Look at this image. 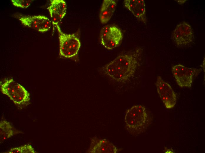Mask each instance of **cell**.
<instances>
[{
	"label": "cell",
	"instance_id": "e0dca14e",
	"mask_svg": "<svg viewBox=\"0 0 205 153\" xmlns=\"http://www.w3.org/2000/svg\"><path fill=\"white\" fill-rule=\"evenodd\" d=\"M165 153H173V151L171 150V149H166Z\"/></svg>",
	"mask_w": 205,
	"mask_h": 153
},
{
	"label": "cell",
	"instance_id": "9a60e30c",
	"mask_svg": "<svg viewBox=\"0 0 205 153\" xmlns=\"http://www.w3.org/2000/svg\"><path fill=\"white\" fill-rule=\"evenodd\" d=\"M36 152L32 146L26 144L18 147L12 148L4 153H35Z\"/></svg>",
	"mask_w": 205,
	"mask_h": 153
},
{
	"label": "cell",
	"instance_id": "8992f818",
	"mask_svg": "<svg viewBox=\"0 0 205 153\" xmlns=\"http://www.w3.org/2000/svg\"><path fill=\"white\" fill-rule=\"evenodd\" d=\"M100 37L102 45L106 49L111 50L119 45L123 35L121 30L117 26L108 25L101 29Z\"/></svg>",
	"mask_w": 205,
	"mask_h": 153
},
{
	"label": "cell",
	"instance_id": "5b68a950",
	"mask_svg": "<svg viewBox=\"0 0 205 153\" xmlns=\"http://www.w3.org/2000/svg\"><path fill=\"white\" fill-rule=\"evenodd\" d=\"M201 71V69L189 68L180 64L174 65L172 68L176 82L181 87H190L194 79Z\"/></svg>",
	"mask_w": 205,
	"mask_h": 153
},
{
	"label": "cell",
	"instance_id": "7a4b0ae2",
	"mask_svg": "<svg viewBox=\"0 0 205 153\" xmlns=\"http://www.w3.org/2000/svg\"><path fill=\"white\" fill-rule=\"evenodd\" d=\"M0 89L3 94L8 96L21 109L30 103L29 93L23 86L12 79H5L1 81Z\"/></svg>",
	"mask_w": 205,
	"mask_h": 153
},
{
	"label": "cell",
	"instance_id": "277c9868",
	"mask_svg": "<svg viewBox=\"0 0 205 153\" xmlns=\"http://www.w3.org/2000/svg\"><path fill=\"white\" fill-rule=\"evenodd\" d=\"M56 27L59 34V56L61 57L71 59L76 57L81 46L79 38L75 34L63 33L59 25Z\"/></svg>",
	"mask_w": 205,
	"mask_h": 153
},
{
	"label": "cell",
	"instance_id": "9c48e42d",
	"mask_svg": "<svg viewBox=\"0 0 205 153\" xmlns=\"http://www.w3.org/2000/svg\"><path fill=\"white\" fill-rule=\"evenodd\" d=\"M18 19L23 25L41 32L49 30L52 25L50 20L43 15H21Z\"/></svg>",
	"mask_w": 205,
	"mask_h": 153
},
{
	"label": "cell",
	"instance_id": "ba28073f",
	"mask_svg": "<svg viewBox=\"0 0 205 153\" xmlns=\"http://www.w3.org/2000/svg\"><path fill=\"white\" fill-rule=\"evenodd\" d=\"M158 93L166 108L171 109L175 106L176 97L171 86L160 76L157 77L156 83Z\"/></svg>",
	"mask_w": 205,
	"mask_h": 153
},
{
	"label": "cell",
	"instance_id": "2e32d148",
	"mask_svg": "<svg viewBox=\"0 0 205 153\" xmlns=\"http://www.w3.org/2000/svg\"><path fill=\"white\" fill-rule=\"evenodd\" d=\"M12 4L15 6L26 9L30 5L32 1L30 0H12Z\"/></svg>",
	"mask_w": 205,
	"mask_h": 153
},
{
	"label": "cell",
	"instance_id": "7c38bea8",
	"mask_svg": "<svg viewBox=\"0 0 205 153\" xmlns=\"http://www.w3.org/2000/svg\"><path fill=\"white\" fill-rule=\"evenodd\" d=\"M125 7L139 21L146 24L147 22L146 6L144 0H124Z\"/></svg>",
	"mask_w": 205,
	"mask_h": 153
},
{
	"label": "cell",
	"instance_id": "8fae6325",
	"mask_svg": "<svg viewBox=\"0 0 205 153\" xmlns=\"http://www.w3.org/2000/svg\"><path fill=\"white\" fill-rule=\"evenodd\" d=\"M48 9L52 24L56 26L66 14V2L62 0H52Z\"/></svg>",
	"mask_w": 205,
	"mask_h": 153
},
{
	"label": "cell",
	"instance_id": "5bb4252c",
	"mask_svg": "<svg viewBox=\"0 0 205 153\" xmlns=\"http://www.w3.org/2000/svg\"><path fill=\"white\" fill-rule=\"evenodd\" d=\"M16 130L13 127L9 122L5 120H2L0 122V142L13 136L14 135L20 133Z\"/></svg>",
	"mask_w": 205,
	"mask_h": 153
},
{
	"label": "cell",
	"instance_id": "3957f363",
	"mask_svg": "<svg viewBox=\"0 0 205 153\" xmlns=\"http://www.w3.org/2000/svg\"><path fill=\"white\" fill-rule=\"evenodd\" d=\"M147 114L145 107L141 105H134L126 112L124 121L127 130L130 133L139 134L146 126Z\"/></svg>",
	"mask_w": 205,
	"mask_h": 153
},
{
	"label": "cell",
	"instance_id": "30bf717a",
	"mask_svg": "<svg viewBox=\"0 0 205 153\" xmlns=\"http://www.w3.org/2000/svg\"><path fill=\"white\" fill-rule=\"evenodd\" d=\"M119 151L112 143L106 139L93 137L89 149L87 151L92 153H116Z\"/></svg>",
	"mask_w": 205,
	"mask_h": 153
},
{
	"label": "cell",
	"instance_id": "52a82bcc",
	"mask_svg": "<svg viewBox=\"0 0 205 153\" xmlns=\"http://www.w3.org/2000/svg\"><path fill=\"white\" fill-rule=\"evenodd\" d=\"M171 37L176 45L183 47L193 41L194 35L190 25L184 21L177 26L172 32Z\"/></svg>",
	"mask_w": 205,
	"mask_h": 153
},
{
	"label": "cell",
	"instance_id": "6da1fadb",
	"mask_svg": "<svg viewBox=\"0 0 205 153\" xmlns=\"http://www.w3.org/2000/svg\"><path fill=\"white\" fill-rule=\"evenodd\" d=\"M142 49L137 48L122 53L101 69L103 73L118 82L128 81L139 66Z\"/></svg>",
	"mask_w": 205,
	"mask_h": 153
},
{
	"label": "cell",
	"instance_id": "4fadbf2b",
	"mask_svg": "<svg viewBox=\"0 0 205 153\" xmlns=\"http://www.w3.org/2000/svg\"><path fill=\"white\" fill-rule=\"evenodd\" d=\"M117 4L115 0L103 1L99 13V18L101 23L105 24L110 20L115 9Z\"/></svg>",
	"mask_w": 205,
	"mask_h": 153
}]
</instances>
